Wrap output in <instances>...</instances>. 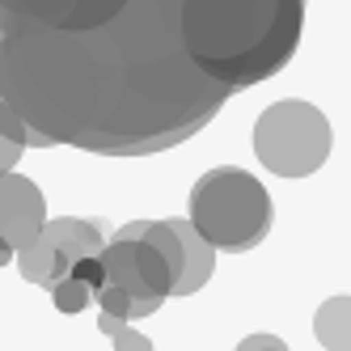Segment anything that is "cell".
<instances>
[{"instance_id":"1","label":"cell","mask_w":351,"mask_h":351,"mask_svg":"<svg viewBox=\"0 0 351 351\" xmlns=\"http://www.w3.org/2000/svg\"><path fill=\"white\" fill-rule=\"evenodd\" d=\"M0 97L47 144L148 157L233 93L191 64L182 0H77L56 30H0Z\"/></svg>"},{"instance_id":"2","label":"cell","mask_w":351,"mask_h":351,"mask_svg":"<svg viewBox=\"0 0 351 351\" xmlns=\"http://www.w3.org/2000/svg\"><path fill=\"white\" fill-rule=\"evenodd\" d=\"M305 0H182L191 64L220 89H250L275 77L296 51Z\"/></svg>"},{"instance_id":"3","label":"cell","mask_w":351,"mask_h":351,"mask_svg":"<svg viewBox=\"0 0 351 351\" xmlns=\"http://www.w3.org/2000/svg\"><path fill=\"white\" fill-rule=\"evenodd\" d=\"M199 237L224 254H245L271 233V195L267 186L237 165H216L191 191V216Z\"/></svg>"},{"instance_id":"4","label":"cell","mask_w":351,"mask_h":351,"mask_svg":"<svg viewBox=\"0 0 351 351\" xmlns=\"http://www.w3.org/2000/svg\"><path fill=\"white\" fill-rule=\"evenodd\" d=\"M106 284L132 292L136 300H165L182 280V241L169 220H132L102 250Z\"/></svg>"},{"instance_id":"5","label":"cell","mask_w":351,"mask_h":351,"mask_svg":"<svg viewBox=\"0 0 351 351\" xmlns=\"http://www.w3.org/2000/svg\"><path fill=\"white\" fill-rule=\"evenodd\" d=\"M330 123L326 114L300 97H284L258 114L254 123V153L280 178H309L330 157Z\"/></svg>"},{"instance_id":"6","label":"cell","mask_w":351,"mask_h":351,"mask_svg":"<svg viewBox=\"0 0 351 351\" xmlns=\"http://www.w3.org/2000/svg\"><path fill=\"white\" fill-rule=\"evenodd\" d=\"M47 224V199L43 191L21 178V173H0V237H5L13 250L30 245Z\"/></svg>"},{"instance_id":"7","label":"cell","mask_w":351,"mask_h":351,"mask_svg":"<svg viewBox=\"0 0 351 351\" xmlns=\"http://www.w3.org/2000/svg\"><path fill=\"white\" fill-rule=\"evenodd\" d=\"M169 229L178 233V241H182V280L173 284V296H195L199 288L212 280V271H216V250L199 237V229L191 220H169Z\"/></svg>"},{"instance_id":"8","label":"cell","mask_w":351,"mask_h":351,"mask_svg":"<svg viewBox=\"0 0 351 351\" xmlns=\"http://www.w3.org/2000/svg\"><path fill=\"white\" fill-rule=\"evenodd\" d=\"M43 237L51 241L68 263H77V258H97V254L106 250L102 224H97V220H81V216L47 220V224H43Z\"/></svg>"},{"instance_id":"9","label":"cell","mask_w":351,"mask_h":351,"mask_svg":"<svg viewBox=\"0 0 351 351\" xmlns=\"http://www.w3.org/2000/svg\"><path fill=\"white\" fill-rule=\"evenodd\" d=\"M13 263H17V271H21V280H26V284H38V288H47V292H51L60 280H68V275H72V263H68L43 233H38L30 245H21Z\"/></svg>"},{"instance_id":"10","label":"cell","mask_w":351,"mask_h":351,"mask_svg":"<svg viewBox=\"0 0 351 351\" xmlns=\"http://www.w3.org/2000/svg\"><path fill=\"white\" fill-rule=\"evenodd\" d=\"M313 335L326 351H351V296H330L313 313Z\"/></svg>"},{"instance_id":"11","label":"cell","mask_w":351,"mask_h":351,"mask_svg":"<svg viewBox=\"0 0 351 351\" xmlns=\"http://www.w3.org/2000/svg\"><path fill=\"white\" fill-rule=\"evenodd\" d=\"M51 300H56V309L60 313H81V309H89V300H93V292L81 284V280H60L56 288H51Z\"/></svg>"},{"instance_id":"12","label":"cell","mask_w":351,"mask_h":351,"mask_svg":"<svg viewBox=\"0 0 351 351\" xmlns=\"http://www.w3.org/2000/svg\"><path fill=\"white\" fill-rule=\"evenodd\" d=\"M0 136H5L9 144H17V148H30V128L21 123V114L0 97Z\"/></svg>"},{"instance_id":"13","label":"cell","mask_w":351,"mask_h":351,"mask_svg":"<svg viewBox=\"0 0 351 351\" xmlns=\"http://www.w3.org/2000/svg\"><path fill=\"white\" fill-rule=\"evenodd\" d=\"M72 280H81L89 292H102V288H106V267H102V254H97V258H77V263H72Z\"/></svg>"},{"instance_id":"14","label":"cell","mask_w":351,"mask_h":351,"mask_svg":"<svg viewBox=\"0 0 351 351\" xmlns=\"http://www.w3.org/2000/svg\"><path fill=\"white\" fill-rule=\"evenodd\" d=\"M110 343H114V351H153V339H148V335H140L132 322H123L119 330L110 335Z\"/></svg>"},{"instance_id":"15","label":"cell","mask_w":351,"mask_h":351,"mask_svg":"<svg viewBox=\"0 0 351 351\" xmlns=\"http://www.w3.org/2000/svg\"><path fill=\"white\" fill-rule=\"evenodd\" d=\"M237 351H288V343L275 339V335H250L237 343Z\"/></svg>"},{"instance_id":"16","label":"cell","mask_w":351,"mask_h":351,"mask_svg":"<svg viewBox=\"0 0 351 351\" xmlns=\"http://www.w3.org/2000/svg\"><path fill=\"white\" fill-rule=\"evenodd\" d=\"M21 153H26V148H17V144H9L5 136H0V173H9L21 161Z\"/></svg>"},{"instance_id":"17","label":"cell","mask_w":351,"mask_h":351,"mask_svg":"<svg viewBox=\"0 0 351 351\" xmlns=\"http://www.w3.org/2000/svg\"><path fill=\"white\" fill-rule=\"evenodd\" d=\"M13 258H17V250H13V245H9L5 237H0V267H9Z\"/></svg>"}]
</instances>
